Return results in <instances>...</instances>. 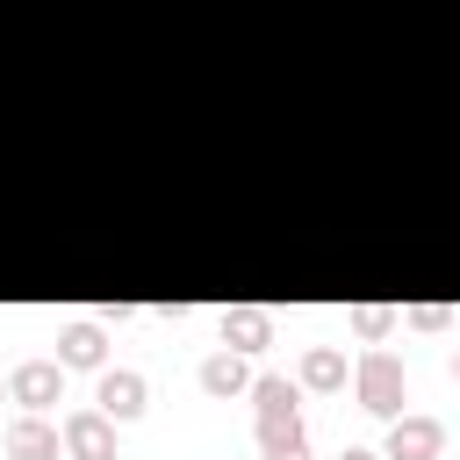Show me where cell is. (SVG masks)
<instances>
[{
	"label": "cell",
	"instance_id": "cell-1",
	"mask_svg": "<svg viewBox=\"0 0 460 460\" xmlns=\"http://www.w3.org/2000/svg\"><path fill=\"white\" fill-rule=\"evenodd\" d=\"M352 388H359V402L374 417H402V359L395 352H367L352 367Z\"/></svg>",
	"mask_w": 460,
	"mask_h": 460
},
{
	"label": "cell",
	"instance_id": "cell-2",
	"mask_svg": "<svg viewBox=\"0 0 460 460\" xmlns=\"http://www.w3.org/2000/svg\"><path fill=\"white\" fill-rule=\"evenodd\" d=\"M58 431H65V453H72V460H115V417H108L101 402H93V410H72Z\"/></svg>",
	"mask_w": 460,
	"mask_h": 460
},
{
	"label": "cell",
	"instance_id": "cell-3",
	"mask_svg": "<svg viewBox=\"0 0 460 460\" xmlns=\"http://www.w3.org/2000/svg\"><path fill=\"white\" fill-rule=\"evenodd\" d=\"M7 395H14L22 410H50V402L65 395V359H22V367L7 374Z\"/></svg>",
	"mask_w": 460,
	"mask_h": 460
},
{
	"label": "cell",
	"instance_id": "cell-4",
	"mask_svg": "<svg viewBox=\"0 0 460 460\" xmlns=\"http://www.w3.org/2000/svg\"><path fill=\"white\" fill-rule=\"evenodd\" d=\"M438 446H446L438 417H395L388 424V460H438Z\"/></svg>",
	"mask_w": 460,
	"mask_h": 460
},
{
	"label": "cell",
	"instance_id": "cell-5",
	"mask_svg": "<svg viewBox=\"0 0 460 460\" xmlns=\"http://www.w3.org/2000/svg\"><path fill=\"white\" fill-rule=\"evenodd\" d=\"M58 446H65V431H50L43 410H29V417L7 424V453H14V460H58Z\"/></svg>",
	"mask_w": 460,
	"mask_h": 460
},
{
	"label": "cell",
	"instance_id": "cell-6",
	"mask_svg": "<svg viewBox=\"0 0 460 460\" xmlns=\"http://www.w3.org/2000/svg\"><path fill=\"white\" fill-rule=\"evenodd\" d=\"M115 424H129L137 410H144V374H129V367H115V374H101V395H93Z\"/></svg>",
	"mask_w": 460,
	"mask_h": 460
},
{
	"label": "cell",
	"instance_id": "cell-7",
	"mask_svg": "<svg viewBox=\"0 0 460 460\" xmlns=\"http://www.w3.org/2000/svg\"><path fill=\"white\" fill-rule=\"evenodd\" d=\"M273 338V316L266 309H223V345L230 352H259Z\"/></svg>",
	"mask_w": 460,
	"mask_h": 460
},
{
	"label": "cell",
	"instance_id": "cell-8",
	"mask_svg": "<svg viewBox=\"0 0 460 460\" xmlns=\"http://www.w3.org/2000/svg\"><path fill=\"white\" fill-rule=\"evenodd\" d=\"M58 359H65V367H101V359H108L101 323H65V331H58Z\"/></svg>",
	"mask_w": 460,
	"mask_h": 460
},
{
	"label": "cell",
	"instance_id": "cell-9",
	"mask_svg": "<svg viewBox=\"0 0 460 460\" xmlns=\"http://www.w3.org/2000/svg\"><path fill=\"white\" fill-rule=\"evenodd\" d=\"M201 388H208V395H244V388H252V374H244V359L223 345V352H208V359H201Z\"/></svg>",
	"mask_w": 460,
	"mask_h": 460
},
{
	"label": "cell",
	"instance_id": "cell-10",
	"mask_svg": "<svg viewBox=\"0 0 460 460\" xmlns=\"http://www.w3.org/2000/svg\"><path fill=\"white\" fill-rule=\"evenodd\" d=\"M252 402H259V424H288V417H295V381L259 374V381H252Z\"/></svg>",
	"mask_w": 460,
	"mask_h": 460
},
{
	"label": "cell",
	"instance_id": "cell-11",
	"mask_svg": "<svg viewBox=\"0 0 460 460\" xmlns=\"http://www.w3.org/2000/svg\"><path fill=\"white\" fill-rule=\"evenodd\" d=\"M302 388H345V352L338 345H309L302 352Z\"/></svg>",
	"mask_w": 460,
	"mask_h": 460
},
{
	"label": "cell",
	"instance_id": "cell-12",
	"mask_svg": "<svg viewBox=\"0 0 460 460\" xmlns=\"http://www.w3.org/2000/svg\"><path fill=\"white\" fill-rule=\"evenodd\" d=\"M259 453H266V460H309L302 417H288V424H259Z\"/></svg>",
	"mask_w": 460,
	"mask_h": 460
},
{
	"label": "cell",
	"instance_id": "cell-13",
	"mask_svg": "<svg viewBox=\"0 0 460 460\" xmlns=\"http://www.w3.org/2000/svg\"><path fill=\"white\" fill-rule=\"evenodd\" d=\"M352 323H359V338H388V323H395V309H359Z\"/></svg>",
	"mask_w": 460,
	"mask_h": 460
},
{
	"label": "cell",
	"instance_id": "cell-14",
	"mask_svg": "<svg viewBox=\"0 0 460 460\" xmlns=\"http://www.w3.org/2000/svg\"><path fill=\"white\" fill-rule=\"evenodd\" d=\"M410 323H417V331H438V323H446V309H438V302H417V309H410Z\"/></svg>",
	"mask_w": 460,
	"mask_h": 460
},
{
	"label": "cell",
	"instance_id": "cell-15",
	"mask_svg": "<svg viewBox=\"0 0 460 460\" xmlns=\"http://www.w3.org/2000/svg\"><path fill=\"white\" fill-rule=\"evenodd\" d=\"M338 460H381V453H367V446H345V453H338Z\"/></svg>",
	"mask_w": 460,
	"mask_h": 460
},
{
	"label": "cell",
	"instance_id": "cell-16",
	"mask_svg": "<svg viewBox=\"0 0 460 460\" xmlns=\"http://www.w3.org/2000/svg\"><path fill=\"white\" fill-rule=\"evenodd\" d=\"M453 374H460V352H453Z\"/></svg>",
	"mask_w": 460,
	"mask_h": 460
},
{
	"label": "cell",
	"instance_id": "cell-17",
	"mask_svg": "<svg viewBox=\"0 0 460 460\" xmlns=\"http://www.w3.org/2000/svg\"><path fill=\"white\" fill-rule=\"evenodd\" d=\"M0 388H7V381H0Z\"/></svg>",
	"mask_w": 460,
	"mask_h": 460
}]
</instances>
